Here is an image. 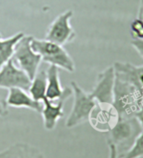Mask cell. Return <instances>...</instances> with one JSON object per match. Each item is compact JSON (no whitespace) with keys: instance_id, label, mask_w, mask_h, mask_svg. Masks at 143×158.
I'll list each match as a JSON object with an SVG mask.
<instances>
[{"instance_id":"cell-23","label":"cell","mask_w":143,"mask_h":158,"mask_svg":"<svg viewBox=\"0 0 143 158\" xmlns=\"http://www.w3.org/2000/svg\"><path fill=\"white\" fill-rule=\"evenodd\" d=\"M138 19L143 20V0H141L140 8H139V11H138Z\"/></svg>"},{"instance_id":"cell-13","label":"cell","mask_w":143,"mask_h":158,"mask_svg":"<svg viewBox=\"0 0 143 158\" xmlns=\"http://www.w3.org/2000/svg\"><path fill=\"white\" fill-rule=\"evenodd\" d=\"M0 158H44L42 153L29 144L17 143L0 152Z\"/></svg>"},{"instance_id":"cell-3","label":"cell","mask_w":143,"mask_h":158,"mask_svg":"<svg viewBox=\"0 0 143 158\" xmlns=\"http://www.w3.org/2000/svg\"><path fill=\"white\" fill-rule=\"evenodd\" d=\"M70 85L74 95V103L65 122L68 128H73L89 121L92 110L97 105L90 93H86L76 82L72 81Z\"/></svg>"},{"instance_id":"cell-20","label":"cell","mask_w":143,"mask_h":158,"mask_svg":"<svg viewBox=\"0 0 143 158\" xmlns=\"http://www.w3.org/2000/svg\"><path fill=\"white\" fill-rule=\"evenodd\" d=\"M109 158H117V147L113 142L108 140Z\"/></svg>"},{"instance_id":"cell-11","label":"cell","mask_w":143,"mask_h":158,"mask_svg":"<svg viewBox=\"0 0 143 158\" xmlns=\"http://www.w3.org/2000/svg\"><path fill=\"white\" fill-rule=\"evenodd\" d=\"M5 102L8 106L15 108H27L40 114L44 108L43 101H35L31 95L26 92V90L19 88L9 89Z\"/></svg>"},{"instance_id":"cell-1","label":"cell","mask_w":143,"mask_h":158,"mask_svg":"<svg viewBox=\"0 0 143 158\" xmlns=\"http://www.w3.org/2000/svg\"><path fill=\"white\" fill-rule=\"evenodd\" d=\"M143 105V99L133 85L116 77L112 106L118 117H132Z\"/></svg>"},{"instance_id":"cell-24","label":"cell","mask_w":143,"mask_h":158,"mask_svg":"<svg viewBox=\"0 0 143 158\" xmlns=\"http://www.w3.org/2000/svg\"><path fill=\"white\" fill-rule=\"evenodd\" d=\"M2 39H3V37H2V35H1V34H0V40H1Z\"/></svg>"},{"instance_id":"cell-21","label":"cell","mask_w":143,"mask_h":158,"mask_svg":"<svg viewBox=\"0 0 143 158\" xmlns=\"http://www.w3.org/2000/svg\"><path fill=\"white\" fill-rule=\"evenodd\" d=\"M133 117L137 121L140 127H141V129H143V105L135 112Z\"/></svg>"},{"instance_id":"cell-10","label":"cell","mask_w":143,"mask_h":158,"mask_svg":"<svg viewBox=\"0 0 143 158\" xmlns=\"http://www.w3.org/2000/svg\"><path fill=\"white\" fill-rule=\"evenodd\" d=\"M113 67L116 77L133 85L143 99V64L136 66L130 63L116 62Z\"/></svg>"},{"instance_id":"cell-9","label":"cell","mask_w":143,"mask_h":158,"mask_svg":"<svg viewBox=\"0 0 143 158\" xmlns=\"http://www.w3.org/2000/svg\"><path fill=\"white\" fill-rule=\"evenodd\" d=\"M118 120V115L112 106L97 104L92 110L89 121L92 127L100 132H110Z\"/></svg>"},{"instance_id":"cell-19","label":"cell","mask_w":143,"mask_h":158,"mask_svg":"<svg viewBox=\"0 0 143 158\" xmlns=\"http://www.w3.org/2000/svg\"><path fill=\"white\" fill-rule=\"evenodd\" d=\"M131 44L138 54L143 58V40H134Z\"/></svg>"},{"instance_id":"cell-8","label":"cell","mask_w":143,"mask_h":158,"mask_svg":"<svg viewBox=\"0 0 143 158\" xmlns=\"http://www.w3.org/2000/svg\"><path fill=\"white\" fill-rule=\"evenodd\" d=\"M71 95H73L71 87H67L64 89L63 94L56 101V103H53V101L48 98L44 99V108L41 114L45 130L52 131L55 128L59 119L64 116V105Z\"/></svg>"},{"instance_id":"cell-14","label":"cell","mask_w":143,"mask_h":158,"mask_svg":"<svg viewBox=\"0 0 143 158\" xmlns=\"http://www.w3.org/2000/svg\"><path fill=\"white\" fill-rule=\"evenodd\" d=\"M47 75V90L46 98L50 101H57L62 95L64 89L61 86L59 75V68L54 65H49L46 70Z\"/></svg>"},{"instance_id":"cell-17","label":"cell","mask_w":143,"mask_h":158,"mask_svg":"<svg viewBox=\"0 0 143 158\" xmlns=\"http://www.w3.org/2000/svg\"><path fill=\"white\" fill-rule=\"evenodd\" d=\"M143 157V131L136 137L132 147L120 156L119 158H140Z\"/></svg>"},{"instance_id":"cell-7","label":"cell","mask_w":143,"mask_h":158,"mask_svg":"<svg viewBox=\"0 0 143 158\" xmlns=\"http://www.w3.org/2000/svg\"><path fill=\"white\" fill-rule=\"evenodd\" d=\"M31 81L28 75L19 68L13 60L0 69V88L2 89L19 88L29 91Z\"/></svg>"},{"instance_id":"cell-16","label":"cell","mask_w":143,"mask_h":158,"mask_svg":"<svg viewBox=\"0 0 143 158\" xmlns=\"http://www.w3.org/2000/svg\"><path fill=\"white\" fill-rule=\"evenodd\" d=\"M47 90V75L45 70L38 71L35 78L32 80L31 85L29 87V95L35 101H43L46 97Z\"/></svg>"},{"instance_id":"cell-4","label":"cell","mask_w":143,"mask_h":158,"mask_svg":"<svg viewBox=\"0 0 143 158\" xmlns=\"http://www.w3.org/2000/svg\"><path fill=\"white\" fill-rule=\"evenodd\" d=\"M30 35H24L15 45V52L12 60L19 68L33 80L39 71V67L42 61L41 56L32 49Z\"/></svg>"},{"instance_id":"cell-22","label":"cell","mask_w":143,"mask_h":158,"mask_svg":"<svg viewBox=\"0 0 143 158\" xmlns=\"http://www.w3.org/2000/svg\"><path fill=\"white\" fill-rule=\"evenodd\" d=\"M7 104H6L5 101L0 100V117H3L6 116L9 113L8 108H7Z\"/></svg>"},{"instance_id":"cell-15","label":"cell","mask_w":143,"mask_h":158,"mask_svg":"<svg viewBox=\"0 0 143 158\" xmlns=\"http://www.w3.org/2000/svg\"><path fill=\"white\" fill-rule=\"evenodd\" d=\"M24 35H25L23 32H20L8 39L5 40L2 39L0 40V69L7 62L12 60L15 52V45Z\"/></svg>"},{"instance_id":"cell-5","label":"cell","mask_w":143,"mask_h":158,"mask_svg":"<svg viewBox=\"0 0 143 158\" xmlns=\"http://www.w3.org/2000/svg\"><path fill=\"white\" fill-rule=\"evenodd\" d=\"M72 17V10H67L59 15L49 26L46 32V40L51 41L62 46L74 40L76 35L70 25Z\"/></svg>"},{"instance_id":"cell-6","label":"cell","mask_w":143,"mask_h":158,"mask_svg":"<svg viewBox=\"0 0 143 158\" xmlns=\"http://www.w3.org/2000/svg\"><path fill=\"white\" fill-rule=\"evenodd\" d=\"M114 67H108L97 76L96 84L94 89L90 92L97 104L101 106H112L114 99L115 87Z\"/></svg>"},{"instance_id":"cell-12","label":"cell","mask_w":143,"mask_h":158,"mask_svg":"<svg viewBox=\"0 0 143 158\" xmlns=\"http://www.w3.org/2000/svg\"><path fill=\"white\" fill-rule=\"evenodd\" d=\"M137 127H141L133 116L129 118L118 117L116 123L110 131L111 138L109 141L113 142L115 145L122 143L132 138V135L137 132Z\"/></svg>"},{"instance_id":"cell-2","label":"cell","mask_w":143,"mask_h":158,"mask_svg":"<svg viewBox=\"0 0 143 158\" xmlns=\"http://www.w3.org/2000/svg\"><path fill=\"white\" fill-rule=\"evenodd\" d=\"M32 49L41 56L44 62L49 65L57 66L69 73L74 71V63L68 52L60 45L51 41L38 40L33 38L31 41Z\"/></svg>"},{"instance_id":"cell-18","label":"cell","mask_w":143,"mask_h":158,"mask_svg":"<svg viewBox=\"0 0 143 158\" xmlns=\"http://www.w3.org/2000/svg\"><path fill=\"white\" fill-rule=\"evenodd\" d=\"M131 33L134 40H143V20L137 18L132 21Z\"/></svg>"}]
</instances>
